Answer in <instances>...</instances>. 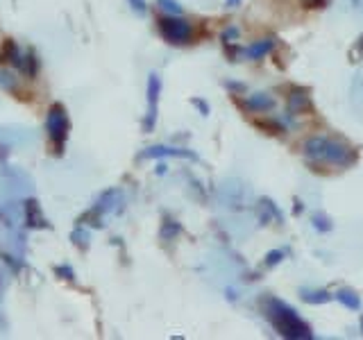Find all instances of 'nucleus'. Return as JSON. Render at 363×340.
I'll return each mask as SVG.
<instances>
[{
    "label": "nucleus",
    "instance_id": "6e6552de",
    "mask_svg": "<svg viewBox=\"0 0 363 340\" xmlns=\"http://www.w3.org/2000/svg\"><path fill=\"white\" fill-rule=\"evenodd\" d=\"M289 105H291V111H295V113H300L302 109H306L309 107V98H306V94L304 91H293V94L289 96Z\"/></svg>",
    "mask_w": 363,
    "mask_h": 340
},
{
    "label": "nucleus",
    "instance_id": "39448f33",
    "mask_svg": "<svg viewBox=\"0 0 363 340\" xmlns=\"http://www.w3.org/2000/svg\"><path fill=\"white\" fill-rule=\"evenodd\" d=\"M157 100H159V77L150 75V82H147V102H150V113H147V128L155 125V116H157Z\"/></svg>",
    "mask_w": 363,
    "mask_h": 340
},
{
    "label": "nucleus",
    "instance_id": "423d86ee",
    "mask_svg": "<svg viewBox=\"0 0 363 340\" xmlns=\"http://www.w3.org/2000/svg\"><path fill=\"white\" fill-rule=\"evenodd\" d=\"M272 50V39H261V41H257V43H252L250 48L245 50V55L250 57V60H261L264 55H268Z\"/></svg>",
    "mask_w": 363,
    "mask_h": 340
},
{
    "label": "nucleus",
    "instance_id": "f257e3e1",
    "mask_svg": "<svg viewBox=\"0 0 363 340\" xmlns=\"http://www.w3.org/2000/svg\"><path fill=\"white\" fill-rule=\"evenodd\" d=\"M304 157L313 164L347 166L354 159V152L343 141L327 139V136H311V139L304 141Z\"/></svg>",
    "mask_w": 363,
    "mask_h": 340
},
{
    "label": "nucleus",
    "instance_id": "0eeeda50",
    "mask_svg": "<svg viewBox=\"0 0 363 340\" xmlns=\"http://www.w3.org/2000/svg\"><path fill=\"white\" fill-rule=\"evenodd\" d=\"M245 105L250 109H257V111H266V109H272V105H275V100H272L268 94H255L252 98L245 100Z\"/></svg>",
    "mask_w": 363,
    "mask_h": 340
},
{
    "label": "nucleus",
    "instance_id": "1a4fd4ad",
    "mask_svg": "<svg viewBox=\"0 0 363 340\" xmlns=\"http://www.w3.org/2000/svg\"><path fill=\"white\" fill-rule=\"evenodd\" d=\"M162 154H170V157H189V152L184 150H175V147H150L145 152V157H162Z\"/></svg>",
    "mask_w": 363,
    "mask_h": 340
},
{
    "label": "nucleus",
    "instance_id": "9b49d317",
    "mask_svg": "<svg viewBox=\"0 0 363 340\" xmlns=\"http://www.w3.org/2000/svg\"><path fill=\"white\" fill-rule=\"evenodd\" d=\"M338 300H343L350 309H359V300L352 298V293H338Z\"/></svg>",
    "mask_w": 363,
    "mask_h": 340
},
{
    "label": "nucleus",
    "instance_id": "f03ea898",
    "mask_svg": "<svg viewBox=\"0 0 363 340\" xmlns=\"http://www.w3.org/2000/svg\"><path fill=\"white\" fill-rule=\"evenodd\" d=\"M270 320L277 324V329L284 336H291V338H302V336H309V329H306L300 317L295 315L286 304H279V302H270Z\"/></svg>",
    "mask_w": 363,
    "mask_h": 340
},
{
    "label": "nucleus",
    "instance_id": "9d476101",
    "mask_svg": "<svg viewBox=\"0 0 363 340\" xmlns=\"http://www.w3.org/2000/svg\"><path fill=\"white\" fill-rule=\"evenodd\" d=\"M159 5H162V9L170 11V14H182V7L175 3V0H159Z\"/></svg>",
    "mask_w": 363,
    "mask_h": 340
},
{
    "label": "nucleus",
    "instance_id": "f8f14e48",
    "mask_svg": "<svg viewBox=\"0 0 363 340\" xmlns=\"http://www.w3.org/2000/svg\"><path fill=\"white\" fill-rule=\"evenodd\" d=\"M134 7L139 9V11H143L145 9V3H143V0H134Z\"/></svg>",
    "mask_w": 363,
    "mask_h": 340
},
{
    "label": "nucleus",
    "instance_id": "20e7f679",
    "mask_svg": "<svg viewBox=\"0 0 363 340\" xmlns=\"http://www.w3.org/2000/svg\"><path fill=\"white\" fill-rule=\"evenodd\" d=\"M48 136L52 139L55 145H62L68 136V128H71V123H68V116H66V109L62 105H55L48 113Z\"/></svg>",
    "mask_w": 363,
    "mask_h": 340
},
{
    "label": "nucleus",
    "instance_id": "7ed1b4c3",
    "mask_svg": "<svg viewBox=\"0 0 363 340\" xmlns=\"http://www.w3.org/2000/svg\"><path fill=\"white\" fill-rule=\"evenodd\" d=\"M159 28H162V34L170 43H186L191 39V34H193L191 23L184 21V18H175V16L162 18Z\"/></svg>",
    "mask_w": 363,
    "mask_h": 340
}]
</instances>
